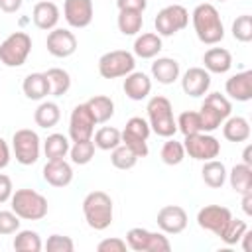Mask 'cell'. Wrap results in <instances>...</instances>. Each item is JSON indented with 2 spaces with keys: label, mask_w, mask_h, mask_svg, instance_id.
Instances as JSON below:
<instances>
[{
  "label": "cell",
  "mask_w": 252,
  "mask_h": 252,
  "mask_svg": "<svg viewBox=\"0 0 252 252\" xmlns=\"http://www.w3.org/2000/svg\"><path fill=\"white\" fill-rule=\"evenodd\" d=\"M191 22H193L195 35H197V39L201 43H205V45H217L219 41H222V37H224V26H222V20H220L219 10L213 4H209V2L197 4L195 10L191 12Z\"/></svg>",
  "instance_id": "1"
},
{
  "label": "cell",
  "mask_w": 252,
  "mask_h": 252,
  "mask_svg": "<svg viewBox=\"0 0 252 252\" xmlns=\"http://www.w3.org/2000/svg\"><path fill=\"white\" fill-rule=\"evenodd\" d=\"M83 215L91 228L94 230L108 228L112 224V215H114L110 195H106L104 191H91L83 199Z\"/></svg>",
  "instance_id": "2"
},
{
  "label": "cell",
  "mask_w": 252,
  "mask_h": 252,
  "mask_svg": "<svg viewBox=\"0 0 252 252\" xmlns=\"http://www.w3.org/2000/svg\"><path fill=\"white\" fill-rule=\"evenodd\" d=\"M148 124L152 128L154 134L161 136V138H171L177 132V124L173 118V106L169 102L167 96L156 94L148 100Z\"/></svg>",
  "instance_id": "3"
},
{
  "label": "cell",
  "mask_w": 252,
  "mask_h": 252,
  "mask_svg": "<svg viewBox=\"0 0 252 252\" xmlns=\"http://www.w3.org/2000/svg\"><path fill=\"white\" fill-rule=\"evenodd\" d=\"M12 211L24 220H41L47 215V199L35 189H18L10 197Z\"/></svg>",
  "instance_id": "4"
},
{
  "label": "cell",
  "mask_w": 252,
  "mask_h": 252,
  "mask_svg": "<svg viewBox=\"0 0 252 252\" xmlns=\"http://www.w3.org/2000/svg\"><path fill=\"white\" fill-rule=\"evenodd\" d=\"M230 112H232V104L224 94L209 93L199 110L203 132H215L217 128H220V124L230 116Z\"/></svg>",
  "instance_id": "5"
},
{
  "label": "cell",
  "mask_w": 252,
  "mask_h": 252,
  "mask_svg": "<svg viewBox=\"0 0 252 252\" xmlns=\"http://www.w3.org/2000/svg\"><path fill=\"white\" fill-rule=\"evenodd\" d=\"M12 152L16 156V161L22 165H33L39 159L41 152V140L35 130L32 128H20L12 136Z\"/></svg>",
  "instance_id": "6"
},
{
  "label": "cell",
  "mask_w": 252,
  "mask_h": 252,
  "mask_svg": "<svg viewBox=\"0 0 252 252\" xmlns=\"http://www.w3.org/2000/svg\"><path fill=\"white\" fill-rule=\"evenodd\" d=\"M32 51V37L26 32H14L0 43V63L6 67H22Z\"/></svg>",
  "instance_id": "7"
},
{
  "label": "cell",
  "mask_w": 252,
  "mask_h": 252,
  "mask_svg": "<svg viewBox=\"0 0 252 252\" xmlns=\"http://www.w3.org/2000/svg\"><path fill=\"white\" fill-rule=\"evenodd\" d=\"M126 244L134 252H169L171 242L165 232H152L148 228H130L126 232Z\"/></svg>",
  "instance_id": "8"
},
{
  "label": "cell",
  "mask_w": 252,
  "mask_h": 252,
  "mask_svg": "<svg viewBox=\"0 0 252 252\" xmlns=\"http://www.w3.org/2000/svg\"><path fill=\"white\" fill-rule=\"evenodd\" d=\"M134 67H136V57H134V53H130L126 49L106 51L98 59V73L102 79L126 77L128 73L134 71Z\"/></svg>",
  "instance_id": "9"
},
{
  "label": "cell",
  "mask_w": 252,
  "mask_h": 252,
  "mask_svg": "<svg viewBox=\"0 0 252 252\" xmlns=\"http://www.w3.org/2000/svg\"><path fill=\"white\" fill-rule=\"evenodd\" d=\"M189 24V12L187 8H183L181 4H169L165 8H161L154 20L156 32L161 37H169L175 35L177 32L185 30Z\"/></svg>",
  "instance_id": "10"
},
{
  "label": "cell",
  "mask_w": 252,
  "mask_h": 252,
  "mask_svg": "<svg viewBox=\"0 0 252 252\" xmlns=\"http://www.w3.org/2000/svg\"><path fill=\"white\" fill-rule=\"evenodd\" d=\"M150 132H152V128H150L146 118L132 116L126 122L124 130L120 132L122 144L128 146L138 158H146L148 156V136H150Z\"/></svg>",
  "instance_id": "11"
},
{
  "label": "cell",
  "mask_w": 252,
  "mask_h": 252,
  "mask_svg": "<svg viewBox=\"0 0 252 252\" xmlns=\"http://www.w3.org/2000/svg\"><path fill=\"white\" fill-rule=\"evenodd\" d=\"M183 148H185V154H189V158L199 161L215 159L220 154V142L209 132H197V134L185 136Z\"/></svg>",
  "instance_id": "12"
},
{
  "label": "cell",
  "mask_w": 252,
  "mask_h": 252,
  "mask_svg": "<svg viewBox=\"0 0 252 252\" xmlns=\"http://www.w3.org/2000/svg\"><path fill=\"white\" fill-rule=\"evenodd\" d=\"M94 126H96V120H94L93 112L89 110L87 102L77 104L71 110V116H69V138L73 142L91 140L93 134H94Z\"/></svg>",
  "instance_id": "13"
},
{
  "label": "cell",
  "mask_w": 252,
  "mask_h": 252,
  "mask_svg": "<svg viewBox=\"0 0 252 252\" xmlns=\"http://www.w3.org/2000/svg\"><path fill=\"white\" fill-rule=\"evenodd\" d=\"M230 219H232V213L222 205H205L197 213V224L203 230H209L217 236H220V232L224 230Z\"/></svg>",
  "instance_id": "14"
},
{
  "label": "cell",
  "mask_w": 252,
  "mask_h": 252,
  "mask_svg": "<svg viewBox=\"0 0 252 252\" xmlns=\"http://www.w3.org/2000/svg\"><path fill=\"white\" fill-rule=\"evenodd\" d=\"M45 47L53 57L65 59V57H71L77 51V37H75L73 32H69L65 28H53L47 33Z\"/></svg>",
  "instance_id": "15"
},
{
  "label": "cell",
  "mask_w": 252,
  "mask_h": 252,
  "mask_svg": "<svg viewBox=\"0 0 252 252\" xmlns=\"http://www.w3.org/2000/svg\"><path fill=\"white\" fill-rule=\"evenodd\" d=\"M158 226L165 234H179L187 226V213L179 205H165L158 211Z\"/></svg>",
  "instance_id": "16"
},
{
  "label": "cell",
  "mask_w": 252,
  "mask_h": 252,
  "mask_svg": "<svg viewBox=\"0 0 252 252\" xmlns=\"http://www.w3.org/2000/svg\"><path fill=\"white\" fill-rule=\"evenodd\" d=\"M93 0H65L63 16L71 28H87L93 22Z\"/></svg>",
  "instance_id": "17"
},
{
  "label": "cell",
  "mask_w": 252,
  "mask_h": 252,
  "mask_svg": "<svg viewBox=\"0 0 252 252\" xmlns=\"http://www.w3.org/2000/svg\"><path fill=\"white\" fill-rule=\"evenodd\" d=\"M211 87V73L205 67H189L181 77V89L185 94L197 98L205 96Z\"/></svg>",
  "instance_id": "18"
},
{
  "label": "cell",
  "mask_w": 252,
  "mask_h": 252,
  "mask_svg": "<svg viewBox=\"0 0 252 252\" xmlns=\"http://www.w3.org/2000/svg\"><path fill=\"white\" fill-rule=\"evenodd\" d=\"M224 93L236 102H248L252 98V71H240L226 79Z\"/></svg>",
  "instance_id": "19"
},
{
  "label": "cell",
  "mask_w": 252,
  "mask_h": 252,
  "mask_svg": "<svg viewBox=\"0 0 252 252\" xmlns=\"http://www.w3.org/2000/svg\"><path fill=\"white\" fill-rule=\"evenodd\" d=\"M41 173L51 187H67L73 181V167L65 159H47Z\"/></svg>",
  "instance_id": "20"
},
{
  "label": "cell",
  "mask_w": 252,
  "mask_h": 252,
  "mask_svg": "<svg viewBox=\"0 0 252 252\" xmlns=\"http://www.w3.org/2000/svg\"><path fill=\"white\" fill-rule=\"evenodd\" d=\"M122 89L130 100H144L152 93V79L142 71H132L126 75Z\"/></svg>",
  "instance_id": "21"
},
{
  "label": "cell",
  "mask_w": 252,
  "mask_h": 252,
  "mask_svg": "<svg viewBox=\"0 0 252 252\" xmlns=\"http://www.w3.org/2000/svg\"><path fill=\"white\" fill-rule=\"evenodd\" d=\"M32 20H33V26L39 28V30H53L59 22V8L55 2L51 0H41L33 6V12H32Z\"/></svg>",
  "instance_id": "22"
},
{
  "label": "cell",
  "mask_w": 252,
  "mask_h": 252,
  "mask_svg": "<svg viewBox=\"0 0 252 252\" xmlns=\"http://www.w3.org/2000/svg\"><path fill=\"white\" fill-rule=\"evenodd\" d=\"M179 63L173 57H158L152 63V77L159 85H173L179 79Z\"/></svg>",
  "instance_id": "23"
},
{
  "label": "cell",
  "mask_w": 252,
  "mask_h": 252,
  "mask_svg": "<svg viewBox=\"0 0 252 252\" xmlns=\"http://www.w3.org/2000/svg\"><path fill=\"white\" fill-rule=\"evenodd\" d=\"M203 65H205V69L209 73L222 75V73H226L232 67V55L224 47H211L203 55Z\"/></svg>",
  "instance_id": "24"
},
{
  "label": "cell",
  "mask_w": 252,
  "mask_h": 252,
  "mask_svg": "<svg viewBox=\"0 0 252 252\" xmlns=\"http://www.w3.org/2000/svg\"><path fill=\"white\" fill-rule=\"evenodd\" d=\"M161 35L154 32H146L134 39V57L140 59H154L161 51Z\"/></svg>",
  "instance_id": "25"
},
{
  "label": "cell",
  "mask_w": 252,
  "mask_h": 252,
  "mask_svg": "<svg viewBox=\"0 0 252 252\" xmlns=\"http://www.w3.org/2000/svg\"><path fill=\"white\" fill-rule=\"evenodd\" d=\"M22 91L30 100H43L49 94V81L45 73H30L22 83Z\"/></svg>",
  "instance_id": "26"
},
{
  "label": "cell",
  "mask_w": 252,
  "mask_h": 252,
  "mask_svg": "<svg viewBox=\"0 0 252 252\" xmlns=\"http://www.w3.org/2000/svg\"><path fill=\"white\" fill-rule=\"evenodd\" d=\"M222 136L228 142H246L250 138V122L244 116H228L222 122Z\"/></svg>",
  "instance_id": "27"
},
{
  "label": "cell",
  "mask_w": 252,
  "mask_h": 252,
  "mask_svg": "<svg viewBox=\"0 0 252 252\" xmlns=\"http://www.w3.org/2000/svg\"><path fill=\"white\" fill-rule=\"evenodd\" d=\"M226 179H228L230 187L234 189V193H238V195L252 191V165L236 163L230 169V173H226Z\"/></svg>",
  "instance_id": "28"
},
{
  "label": "cell",
  "mask_w": 252,
  "mask_h": 252,
  "mask_svg": "<svg viewBox=\"0 0 252 252\" xmlns=\"http://www.w3.org/2000/svg\"><path fill=\"white\" fill-rule=\"evenodd\" d=\"M226 167L222 161H219L217 158L215 159H207L203 161V169H201V175H203V181L205 185H209L211 189H220L226 181Z\"/></svg>",
  "instance_id": "29"
},
{
  "label": "cell",
  "mask_w": 252,
  "mask_h": 252,
  "mask_svg": "<svg viewBox=\"0 0 252 252\" xmlns=\"http://www.w3.org/2000/svg\"><path fill=\"white\" fill-rule=\"evenodd\" d=\"M89 110L93 112L96 124H104L114 116V100L106 94H94L87 100Z\"/></svg>",
  "instance_id": "30"
},
{
  "label": "cell",
  "mask_w": 252,
  "mask_h": 252,
  "mask_svg": "<svg viewBox=\"0 0 252 252\" xmlns=\"http://www.w3.org/2000/svg\"><path fill=\"white\" fill-rule=\"evenodd\" d=\"M69 138L63 134H49L43 140V154L47 159H65V156L69 154Z\"/></svg>",
  "instance_id": "31"
},
{
  "label": "cell",
  "mask_w": 252,
  "mask_h": 252,
  "mask_svg": "<svg viewBox=\"0 0 252 252\" xmlns=\"http://www.w3.org/2000/svg\"><path fill=\"white\" fill-rule=\"evenodd\" d=\"M45 77L49 81V94L51 96H63L71 89V75L61 67H51L45 71Z\"/></svg>",
  "instance_id": "32"
},
{
  "label": "cell",
  "mask_w": 252,
  "mask_h": 252,
  "mask_svg": "<svg viewBox=\"0 0 252 252\" xmlns=\"http://www.w3.org/2000/svg\"><path fill=\"white\" fill-rule=\"evenodd\" d=\"M59 118H61V110H59V106H57L55 102H51V100H43V102L35 108V112H33L35 124H37L39 128H45V130L57 126Z\"/></svg>",
  "instance_id": "33"
},
{
  "label": "cell",
  "mask_w": 252,
  "mask_h": 252,
  "mask_svg": "<svg viewBox=\"0 0 252 252\" xmlns=\"http://www.w3.org/2000/svg\"><path fill=\"white\" fill-rule=\"evenodd\" d=\"M116 26L122 35H136L144 26V16L142 12H134V10H118Z\"/></svg>",
  "instance_id": "34"
},
{
  "label": "cell",
  "mask_w": 252,
  "mask_h": 252,
  "mask_svg": "<svg viewBox=\"0 0 252 252\" xmlns=\"http://www.w3.org/2000/svg\"><path fill=\"white\" fill-rule=\"evenodd\" d=\"M94 148L98 150H104V152H110L114 150L118 144H122V136H120V130L114 128V126H102L94 132Z\"/></svg>",
  "instance_id": "35"
},
{
  "label": "cell",
  "mask_w": 252,
  "mask_h": 252,
  "mask_svg": "<svg viewBox=\"0 0 252 252\" xmlns=\"http://www.w3.org/2000/svg\"><path fill=\"white\" fill-rule=\"evenodd\" d=\"M14 250L18 252H39L43 248L41 244V238L35 230H18L16 236H14Z\"/></svg>",
  "instance_id": "36"
},
{
  "label": "cell",
  "mask_w": 252,
  "mask_h": 252,
  "mask_svg": "<svg viewBox=\"0 0 252 252\" xmlns=\"http://www.w3.org/2000/svg\"><path fill=\"white\" fill-rule=\"evenodd\" d=\"M69 158L77 165H87L94 158V142H93V138L91 140L73 142V146L69 148Z\"/></svg>",
  "instance_id": "37"
},
{
  "label": "cell",
  "mask_w": 252,
  "mask_h": 252,
  "mask_svg": "<svg viewBox=\"0 0 252 252\" xmlns=\"http://www.w3.org/2000/svg\"><path fill=\"white\" fill-rule=\"evenodd\" d=\"M159 156H161V161H163L165 165H179V163L185 159V148H183L181 142H177V140L171 136V138H167V142L161 146Z\"/></svg>",
  "instance_id": "38"
},
{
  "label": "cell",
  "mask_w": 252,
  "mask_h": 252,
  "mask_svg": "<svg viewBox=\"0 0 252 252\" xmlns=\"http://www.w3.org/2000/svg\"><path fill=\"white\" fill-rule=\"evenodd\" d=\"M138 156L124 144H118L114 150H110V163L116 169H132L138 163Z\"/></svg>",
  "instance_id": "39"
},
{
  "label": "cell",
  "mask_w": 252,
  "mask_h": 252,
  "mask_svg": "<svg viewBox=\"0 0 252 252\" xmlns=\"http://www.w3.org/2000/svg\"><path fill=\"white\" fill-rule=\"evenodd\" d=\"M177 124V130L183 134V136H191V134H197V132H203V124H201V116L197 110H185L179 114V118L175 120Z\"/></svg>",
  "instance_id": "40"
},
{
  "label": "cell",
  "mask_w": 252,
  "mask_h": 252,
  "mask_svg": "<svg viewBox=\"0 0 252 252\" xmlns=\"http://www.w3.org/2000/svg\"><path fill=\"white\" fill-rule=\"evenodd\" d=\"M248 230V224H246V220H242V219H230L228 220V224L224 226V230L220 232V240L224 242V244H228V246H234V244H238L240 242V236L244 234Z\"/></svg>",
  "instance_id": "41"
},
{
  "label": "cell",
  "mask_w": 252,
  "mask_h": 252,
  "mask_svg": "<svg viewBox=\"0 0 252 252\" xmlns=\"http://www.w3.org/2000/svg\"><path fill=\"white\" fill-rule=\"evenodd\" d=\"M232 37L236 41H242V43H248L252 41V16L250 14H242L238 16L234 22H232Z\"/></svg>",
  "instance_id": "42"
},
{
  "label": "cell",
  "mask_w": 252,
  "mask_h": 252,
  "mask_svg": "<svg viewBox=\"0 0 252 252\" xmlns=\"http://www.w3.org/2000/svg\"><path fill=\"white\" fill-rule=\"evenodd\" d=\"M75 244L69 236H63V234H51L45 242V250L47 252H73Z\"/></svg>",
  "instance_id": "43"
},
{
  "label": "cell",
  "mask_w": 252,
  "mask_h": 252,
  "mask_svg": "<svg viewBox=\"0 0 252 252\" xmlns=\"http://www.w3.org/2000/svg\"><path fill=\"white\" fill-rule=\"evenodd\" d=\"M20 230V217L14 211H0V234H16Z\"/></svg>",
  "instance_id": "44"
},
{
  "label": "cell",
  "mask_w": 252,
  "mask_h": 252,
  "mask_svg": "<svg viewBox=\"0 0 252 252\" xmlns=\"http://www.w3.org/2000/svg\"><path fill=\"white\" fill-rule=\"evenodd\" d=\"M126 248H128V244H126V240H122V238H104V240H100L98 244H96V250L98 252H126Z\"/></svg>",
  "instance_id": "45"
},
{
  "label": "cell",
  "mask_w": 252,
  "mask_h": 252,
  "mask_svg": "<svg viewBox=\"0 0 252 252\" xmlns=\"http://www.w3.org/2000/svg\"><path fill=\"white\" fill-rule=\"evenodd\" d=\"M12 193H14V187H12V179H10L8 175L0 173V205H2V203H6V201H10Z\"/></svg>",
  "instance_id": "46"
},
{
  "label": "cell",
  "mask_w": 252,
  "mask_h": 252,
  "mask_svg": "<svg viewBox=\"0 0 252 252\" xmlns=\"http://www.w3.org/2000/svg\"><path fill=\"white\" fill-rule=\"evenodd\" d=\"M118 10H134V12H144L148 6V0H116Z\"/></svg>",
  "instance_id": "47"
},
{
  "label": "cell",
  "mask_w": 252,
  "mask_h": 252,
  "mask_svg": "<svg viewBox=\"0 0 252 252\" xmlns=\"http://www.w3.org/2000/svg\"><path fill=\"white\" fill-rule=\"evenodd\" d=\"M24 0H0V10L6 14H16L22 8Z\"/></svg>",
  "instance_id": "48"
},
{
  "label": "cell",
  "mask_w": 252,
  "mask_h": 252,
  "mask_svg": "<svg viewBox=\"0 0 252 252\" xmlns=\"http://www.w3.org/2000/svg\"><path fill=\"white\" fill-rule=\"evenodd\" d=\"M10 163V146L8 142L0 136V169H4Z\"/></svg>",
  "instance_id": "49"
},
{
  "label": "cell",
  "mask_w": 252,
  "mask_h": 252,
  "mask_svg": "<svg viewBox=\"0 0 252 252\" xmlns=\"http://www.w3.org/2000/svg\"><path fill=\"white\" fill-rule=\"evenodd\" d=\"M242 211L246 217H252V191L242 195Z\"/></svg>",
  "instance_id": "50"
},
{
  "label": "cell",
  "mask_w": 252,
  "mask_h": 252,
  "mask_svg": "<svg viewBox=\"0 0 252 252\" xmlns=\"http://www.w3.org/2000/svg\"><path fill=\"white\" fill-rule=\"evenodd\" d=\"M240 242H242V250L244 252H252V230H246L240 236Z\"/></svg>",
  "instance_id": "51"
},
{
  "label": "cell",
  "mask_w": 252,
  "mask_h": 252,
  "mask_svg": "<svg viewBox=\"0 0 252 252\" xmlns=\"http://www.w3.org/2000/svg\"><path fill=\"white\" fill-rule=\"evenodd\" d=\"M242 163L252 165V146H246L244 148V152H242Z\"/></svg>",
  "instance_id": "52"
},
{
  "label": "cell",
  "mask_w": 252,
  "mask_h": 252,
  "mask_svg": "<svg viewBox=\"0 0 252 252\" xmlns=\"http://www.w3.org/2000/svg\"><path fill=\"white\" fill-rule=\"evenodd\" d=\"M217 2H226V0H217Z\"/></svg>",
  "instance_id": "53"
},
{
  "label": "cell",
  "mask_w": 252,
  "mask_h": 252,
  "mask_svg": "<svg viewBox=\"0 0 252 252\" xmlns=\"http://www.w3.org/2000/svg\"><path fill=\"white\" fill-rule=\"evenodd\" d=\"M51 2H53V0H51Z\"/></svg>",
  "instance_id": "54"
}]
</instances>
